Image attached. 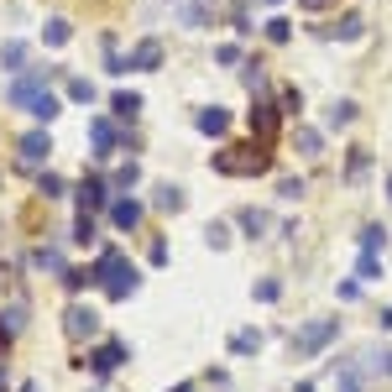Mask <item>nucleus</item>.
Wrapping results in <instances>:
<instances>
[{
	"label": "nucleus",
	"instance_id": "obj_3",
	"mask_svg": "<svg viewBox=\"0 0 392 392\" xmlns=\"http://www.w3.org/2000/svg\"><path fill=\"white\" fill-rule=\"evenodd\" d=\"M335 335H340V319H309L299 335H293V356L299 361H314L324 345L335 340Z\"/></svg>",
	"mask_w": 392,
	"mask_h": 392
},
{
	"label": "nucleus",
	"instance_id": "obj_22",
	"mask_svg": "<svg viewBox=\"0 0 392 392\" xmlns=\"http://www.w3.org/2000/svg\"><path fill=\"white\" fill-rule=\"evenodd\" d=\"M356 277H361V282H376V277H382V256H376V251H361Z\"/></svg>",
	"mask_w": 392,
	"mask_h": 392
},
{
	"label": "nucleus",
	"instance_id": "obj_17",
	"mask_svg": "<svg viewBox=\"0 0 392 392\" xmlns=\"http://www.w3.org/2000/svg\"><path fill=\"white\" fill-rule=\"evenodd\" d=\"M94 282H100L94 267H69V272H63V288L69 293H84V288H94Z\"/></svg>",
	"mask_w": 392,
	"mask_h": 392
},
{
	"label": "nucleus",
	"instance_id": "obj_32",
	"mask_svg": "<svg viewBox=\"0 0 392 392\" xmlns=\"http://www.w3.org/2000/svg\"><path fill=\"white\" fill-rule=\"evenodd\" d=\"M74 241H79V246H89V241H94V214H89V209L74 220Z\"/></svg>",
	"mask_w": 392,
	"mask_h": 392
},
{
	"label": "nucleus",
	"instance_id": "obj_2",
	"mask_svg": "<svg viewBox=\"0 0 392 392\" xmlns=\"http://www.w3.org/2000/svg\"><path fill=\"white\" fill-rule=\"evenodd\" d=\"M209 168L220 173V178H256V173L272 168V157H267V146H220V152L209 157Z\"/></svg>",
	"mask_w": 392,
	"mask_h": 392
},
{
	"label": "nucleus",
	"instance_id": "obj_21",
	"mask_svg": "<svg viewBox=\"0 0 392 392\" xmlns=\"http://www.w3.org/2000/svg\"><path fill=\"white\" fill-rule=\"evenodd\" d=\"M32 262L42 267V272H58V277L69 272V267H63V251H58V246H37V256H32Z\"/></svg>",
	"mask_w": 392,
	"mask_h": 392
},
{
	"label": "nucleus",
	"instance_id": "obj_20",
	"mask_svg": "<svg viewBox=\"0 0 392 392\" xmlns=\"http://www.w3.org/2000/svg\"><path fill=\"white\" fill-rule=\"evenodd\" d=\"M137 183H142V168H137V162H120L115 178H110V188H115V194H126V188H137Z\"/></svg>",
	"mask_w": 392,
	"mask_h": 392
},
{
	"label": "nucleus",
	"instance_id": "obj_18",
	"mask_svg": "<svg viewBox=\"0 0 392 392\" xmlns=\"http://www.w3.org/2000/svg\"><path fill=\"white\" fill-rule=\"evenodd\" d=\"M350 120H356V100H335V105H330V115H324V126L340 131V126H350Z\"/></svg>",
	"mask_w": 392,
	"mask_h": 392
},
{
	"label": "nucleus",
	"instance_id": "obj_19",
	"mask_svg": "<svg viewBox=\"0 0 392 392\" xmlns=\"http://www.w3.org/2000/svg\"><path fill=\"white\" fill-rule=\"evenodd\" d=\"M256 350H262V335L256 330H236L231 335V356H256Z\"/></svg>",
	"mask_w": 392,
	"mask_h": 392
},
{
	"label": "nucleus",
	"instance_id": "obj_42",
	"mask_svg": "<svg viewBox=\"0 0 392 392\" xmlns=\"http://www.w3.org/2000/svg\"><path fill=\"white\" fill-rule=\"evenodd\" d=\"M335 0H299V11H330Z\"/></svg>",
	"mask_w": 392,
	"mask_h": 392
},
{
	"label": "nucleus",
	"instance_id": "obj_31",
	"mask_svg": "<svg viewBox=\"0 0 392 392\" xmlns=\"http://www.w3.org/2000/svg\"><path fill=\"white\" fill-rule=\"evenodd\" d=\"M37 194L42 199H63V178L58 173H42V178H37Z\"/></svg>",
	"mask_w": 392,
	"mask_h": 392
},
{
	"label": "nucleus",
	"instance_id": "obj_5",
	"mask_svg": "<svg viewBox=\"0 0 392 392\" xmlns=\"http://www.w3.org/2000/svg\"><path fill=\"white\" fill-rule=\"evenodd\" d=\"M120 361H126V345H120V340H105V345H94L89 356H79L74 367H89L94 376H110V371L120 367Z\"/></svg>",
	"mask_w": 392,
	"mask_h": 392
},
{
	"label": "nucleus",
	"instance_id": "obj_9",
	"mask_svg": "<svg viewBox=\"0 0 392 392\" xmlns=\"http://www.w3.org/2000/svg\"><path fill=\"white\" fill-rule=\"evenodd\" d=\"M89 142H94V157H110L115 146H120V131H115L105 115H94V120H89Z\"/></svg>",
	"mask_w": 392,
	"mask_h": 392
},
{
	"label": "nucleus",
	"instance_id": "obj_46",
	"mask_svg": "<svg viewBox=\"0 0 392 392\" xmlns=\"http://www.w3.org/2000/svg\"><path fill=\"white\" fill-rule=\"evenodd\" d=\"M267 6H277V0H267Z\"/></svg>",
	"mask_w": 392,
	"mask_h": 392
},
{
	"label": "nucleus",
	"instance_id": "obj_45",
	"mask_svg": "<svg viewBox=\"0 0 392 392\" xmlns=\"http://www.w3.org/2000/svg\"><path fill=\"white\" fill-rule=\"evenodd\" d=\"M387 199H392V178H387Z\"/></svg>",
	"mask_w": 392,
	"mask_h": 392
},
{
	"label": "nucleus",
	"instance_id": "obj_37",
	"mask_svg": "<svg viewBox=\"0 0 392 392\" xmlns=\"http://www.w3.org/2000/svg\"><path fill=\"white\" fill-rule=\"evenodd\" d=\"M299 152L304 157H319V131H299Z\"/></svg>",
	"mask_w": 392,
	"mask_h": 392
},
{
	"label": "nucleus",
	"instance_id": "obj_40",
	"mask_svg": "<svg viewBox=\"0 0 392 392\" xmlns=\"http://www.w3.org/2000/svg\"><path fill=\"white\" fill-rule=\"evenodd\" d=\"M304 110V100H299V89H282V115H299Z\"/></svg>",
	"mask_w": 392,
	"mask_h": 392
},
{
	"label": "nucleus",
	"instance_id": "obj_27",
	"mask_svg": "<svg viewBox=\"0 0 392 392\" xmlns=\"http://www.w3.org/2000/svg\"><path fill=\"white\" fill-rule=\"evenodd\" d=\"M204 241H209V246H214V251H225V246H231V225H220V220H209V225H204Z\"/></svg>",
	"mask_w": 392,
	"mask_h": 392
},
{
	"label": "nucleus",
	"instance_id": "obj_10",
	"mask_svg": "<svg viewBox=\"0 0 392 392\" xmlns=\"http://www.w3.org/2000/svg\"><path fill=\"white\" fill-rule=\"evenodd\" d=\"M110 225H115V231H137V225H142V204L126 199V194H115L110 199Z\"/></svg>",
	"mask_w": 392,
	"mask_h": 392
},
{
	"label": "nucleus",
	"instance_id": "obj_33",
	"mask_svg": "<svg viewBox=\"0 0 392 392\" xmlns=\"http://www.w3.org/2000/svg\"><path fill=\"white\" fill-rule=\"evenodd\" d=\"M69 100L74 105H89L94 100V84H89V79H69Z\"/></svg>",
	"mask_w": 392,
	"mask_h": 392
},
{
	"label": "nucleus",
	"instance_id": "obj_30",
	"mask_svg": "<svg viewBox=\"0 0 392 392\" xmlns=\"http://www.w3.org/2000/svg\"><path fill=\"white\" fill-rule=\"evenodd\" d=\"M387 246V231L382 225H367V231H361V251H382Z\"/></svg>",
	"mask_w": 392,
	"mask_h": 392
},
{
	"label": "nucleus",
	"instance_id": "obj_26",
	"mask_svg": "<svg viewBox=\"0 0 392 392\" xmlns=\"http://www.w3.org/2000/svg\"><path fill=\"white\" fill-rule=\"evenodd\" d=\"M42 37H47V42H52V47H63V42H69V37H74V32H69V21H63V16H52V21L42 26Z\"/></svg>",
	"mask_w": 392,
	"mask_h": 392
},
{
	"label": "nucleus",
	"instance_id": "obj_28",
	"mask_svg": "<svg viewBox=\"0 0 392 392\" xmlns=\"http://www.w3.org/2000/svg\"><path fill=\"white\" fill-rule=\"evenodd\" d=\"M367 168H371V157H367V146H356V152H350V162H345V178H350V183H356V178H361V173H367Z\"/></svg>",
	"mask_w": 392,
	"mask_h": 392
},
{
	"label": "nucleus",
	"instance_id": "obj_35",
	"mask_svg": "<svg viewBox=\"0 0 392 392\" xmlns=\"http://www.w3.org/2000/svg\"><path fill=\"white\" fill-rule=\"evenodd\" d=\"M267 37H272V42H288V37H293V21H288V16H272V21H267Z\"/></svg>",
	"mask_w": 392,
	"mask_h": 392
},
{
	"label": "nucleus",
	"instance_id": "obj_38",
	"mask_svg": "<svg viewBox=\"0 0 392 392\" xmlns=\"http://www.w3.org/2000/svg\"><path fill=\"white\" fill-rule=\"evenodd\" d=\"M241 79H246V89H251V94L267 84V79H262V63H246V74H241Z\"/></svg>",
	"mask_w": 392,
	"mask_h": 392
},
{
	"label": "nucleus",
	"instance_id": "obj_8",
	"mask_svg": "<svg viewBox=\"0 0 392 392\" xmlns=\"http://www.w3.org/2000/svg\"><path fill=\"white\" fill-rule=\"evenodd\" d=\"M110 199H115V188L110 183H105V178H84V183H79V209H105V204H110Z\"/></svg>",
	"mask_w": 392,
	"mask_h": 392
},
{
	"label": "nucleus",
	"instance_id": "obj_36",
	"mask_svg": "<svg viewBox=\"0 0 392 392\" xmlns=\"http://www.w3.org/2000/svg\"><path fill=\"white\" fill-rule=\"evenodd\" d=\"M231 26H236L241 37L251 32V11H246V0H236V11H231Z\"/></svg>",
	"mask_w": 392,
	"mask_h": 392
},
{
	"label": "nucleus",
	"instance_id": "obj_34",
	"mask_svg": "<svg viewBox=\"0 0 392 392\" xmlns=\"http://www.w3.org/2000/svg\"><path fill=\"white\" fill-rule=\"evenodd\" d=\"M335 392H361V367H345L335 376Z\"/></svg>",
	"mask_w": 392,
	"mask_h": 392
},
{
	"label": "nucleus",
	"instance_id": "obj_25",
	"mask_svg": "<svg viewBox=\"0 0 392 392\" xmlns=\"http://www.w3.org/2000/svg\"><path fill=\"white\" fill-rule=\"evenodd\" d=\"M209 6H214V0H188V6H183V21H188V26H204V21H209Z\"/></svg>",
	"mask_w": 392,
	"mask_h": 392
},
{
	"label": "nucleus",
	"instance_id": "obj_29",
	"mask_svg": "<svg viewBox=\"0 0 392 392\" xmlns=\"http://www.w3.org/2000/svg\"><path fill=\"white\" fill-rule=\"evenodd\" d=\"M251 293H256L262 304H277V299H282V282H277V277H262V282H256Z\"/></svg>",
	"mask_w": 392,
	"mask_h": 392
},
{
	"label": "nucleus",
	"instance_id": "obj_41",
	"mask_svg": "<svg viewBox=\"0 0 392 392\" xmlns=\"http://www.w3.org/2000/svg\"><path fill=\"white\" fill-rule=\"evenodd\" d=\"M146 262H152V267H162V262H168V246H162V241H152V251H146Z\"/></svg>",
	"mask_w": 392,
	"mask_h": 392
},
{
	"label": "nucleus",
	"instance_id": "obj_43",
	"mask_svg": "<svg viewBox=\"0 0 392 392\" xmlns=\"http://www.w3.org/2000/svg\"><path fill=\"white\" fill-rule=\"evenodd\" d=\"M376 324H382V330H392V309H382V319H376Z\"/></svg>",
	"mask_w": 392,
	"mask_h": 392
},
{
	"label": "nucleus",
	"instance_id": "obj_1",
	"mask_svg": "<svg viewBox=\"0 0 392 392\" xmlns=\"http://www.w3.org/2000/svg\"><path fill=\"white\" fill-rule=\"evenodd\" d=\"M94 272H100V288H105V299H131V293L142 288V277H137V267L126 262V251L120 246H105L100 256H94Z\"/></svg>",
	"mask_w": 392,
	"mask_h": 392
},
{
	"label": "nucleus",
	"instance_id": "obj_6",
	"mask_svg": "<svg viewBox=\"0 0 392 392\" xmlns=\"http://www.w3.org/2000/svg\"><path fill=\"white\" fill-rule=\"evenodd\" d=\"M63 335H69V340H94V335H100V314L84 309V304H74L69 314H63Z\"/></svg>",
	"mask_w": 392,
	"mask_h": 392
},
{
	"label": "nucleus",
	"instance_id": "obj_47",
	"mask_svg": "<svg viewBox=\"0 0 392 392\" xmlns=\"http://www.w3.org/2000/svg\"><path fill=\"white\" fill-rule=\"evenodd\" d=\"M387 371H392V361H387Z\"/></svg>",
	"mask_w": 392,
	"mask_h": 392
},
{
	"label": "nucleus",
	"instance_id": "obj_14",
	"mask_svg": "<svg viewBox=\"0 0 392 392\" xmlns=\"http://www.w3.org/2000/svg\"><path fill=\"white\" fill-rule=\"evenodd\" d=\"M319 37H330V42H356L361 37V16H340V21L319 26Z\"/></svg>",
	"mask_w": 392,
	"mask_h": 392
},
{
	"label": "nucleus",
	"instance_id": "obj_15",
	"mask_svg": "<svg viewBox=\"0 0 392 392\" xmlns=\"http://www.w3.org/2000/svg\"><path fill=\"white\" fill-rule=\"evenodd\" d=\"M236 220H241V231H246L251 241H262L267 231H272V220H267V214H262V209H241V214H236Z\"/></svg>",
	"mask_w": 392,
	"mask_h": 392
},
{
	"label": "nucleus",
	"instance_id": "obj_13",
	"mask_svg": "<svg viewBox=\"0 0 392 392\" xmlns=\"http://www.w3.org/2000/svg\"><path fill=\"white\" fill-rule=\"evenodd\" d=\"M26 115H37V120H42V126H47V120L58 115V94H52V89L42 84V89L32 94V100H26Z\"/></svg>",
	"mask_w": 392,
	"mask_h": 392
},
{
	"label": "nucleus",
	"instance_id": "obj_39",
	"mask_svg": "<svg viewBox=\"0 0 392 392\" xmlns=\"http://www.w3.org/2000/svg\"><path fill=\"white\" fill-rule=\"evenodd\" d=\"M304 188H309L304 178H282V183H277V194H282V199H299V194H304Z\"/></svg>",
	"mask_w": 392,
	"mask_h": 392
},
{
	"label": "nucleus",
	"instance_id": "obj_16",
	"mask_svg": "<svg viewBox=\"0 0 392 392\" xmlns=\"http://www.w3.org/2000/svg\"><path fill=\"white\" fill-rule=\"evenodd\" d=\"M183 204H188V199H183L178 183H157V209H162V214H178Z\"/></svg>",
	"mask_w": 392,
	"mask_h": 392
},
{
	"label": "nucleus",
	"instance_id": "obj_11",
	"mask_svg": "<svg viewBox=\"0 0 392 392\" xmlns=\"http://www.w3.org/2000/svg\"><path fill=\"white\" fill-rule=\"evenodd\" d=\"M194 126L204 131V137H225V131H231V110H220V105H204V110L194 115Z\"/></svg>",
	"mask_w": 392,
	"mask_h": 392
},
{
	"label": "nucleus",
	"instance_id": "obj_4",
	"mask_svg": "<svg viewBox=\"0 0 392 392\" xmlns=\"http://www.w3.org/2000/svg\"><path fill=\"white\" fill-rule=\"evenodd\" d=\"M277 131H282V105L256 100V105H251V137L262 142V146H272V142H277Z\"/></svg>",
	"mask_w": 392,
	"mask_h": 392
},
{
	"label": "nucleus",
	"instance_id": "obj_12",
	"mask_svg": "<svg viewBox=\"0 0 392 392\" xmlns=\"http://www.w3.org/2000/svg\"><path fill=\"white\" fill-rule=\"evenodd\" d=\"M157 63H162V42H157V37H142V42H137V52H131V69L152 74Z\"/></svg>",
	"mask_w": 392,
	"mask_h": 392
},
{
	"label": "nucleus",
	"instance_id": "obj_24",
	"mask_svg": "<svg viewBox=\"0 0 392 392\" xmlns=\"http://www.w3.org/2000/svg\"><path fill=\"white\" fill-rule=\"evenodd\" d=\"M110 110H115L120 120H137V110H142V94H115V100H110Z\"/></svg>",
	"mask_w": 392,
	"mask_h": 392
},
{
	"label": "nucleus",
	"instance_id": "obj_23",
	"mask_svg": "<svg viewBox=\"0 0 392 392\" xmlns=\"http://www.w3.org/2000/svg\"><path fill=\"white\" fill-rule=\"evenodd\" d=\"M0 63H6V74H21V63H26V42H6V47H0Z\"/></svg>",
	"mask_w": 392,
	"mask_h": 392
},
{
	"label": "nucleus",
	"instance_id": "obj_44",
	"mask_svg": "<svg viewBox=\"0 0 392 392\" xmlns=\"http://www.w3.org/2000/svg\"><path fill=\"white\" fill-rule=\"evenodd\" d=\"M299 392H314V382H299Z\"/></svg>",
	"mask_w": 392,
	"mask_h": 392
},
{
	"label": "nucleus",
	"instance_id": "obj_7",
	"mask_svg": "<svg viewBox=\"0 0 392 392\" xmlns=\"http://www.w3.org/2000/svg\"><path fill=\"white\" fill-rule=\"evenodd\" d=\"M16 152H21V168H42V162L52 157V137L37 126V131H26V137L16 142Z\"/></svg>",
	"mask_w": 392,
	"mask_h": 392
}]
</instances>
